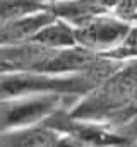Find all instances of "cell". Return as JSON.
I'll return each instance as SVG.
<instances>
[{
  "instance_id": "cell-1",
  "label": "cell",
  "mask_w": 137,
  "mask_h": 147,
  "mask_svg": "<svg viewBox=\"0 0 137 147\" xmlns=\"http://www.w3.org/2000/svg\"><path fill=\"white\" fill-rule=\"evenodd\" d=\"M120 67V62L100 57L87 70L64 75L48 74H12L0 75V101L36 96V94H57L65 98L81 99L96 89L103 80Z\"/></svg>"
},
{
  "instance_id": "cell-2",
  "label": "cell",
  "mask_w": 137,
  "mask_h": 147,
  "mask_svg": "<svg viewBox=\"0 0 137 147\" xmlns=\"http://www.w3.org/2000/svg\"><path fill=\"white\" fill-rule=\"evenodd\" d=\"M100 57L82 48L52 50L33 41L0 48V75L48 74L64 75L87 70Z\"/></svg>"
},
{
  "instance_id": "cell-3",
  "label": "cell",
  "mask_w": 137,
  "mask_h": 147,
  "mask_svg": "<svg viewBox=\"0 0 137 147\" xmlns=\"http://www.w3.org/2000/svg\"><path fill=\"white\" fill-rule=\"evenodd\" d=\"M137 89V60L120 62V67L106 80L81 98L72 110L70 116L108 125L111 118L125 106L129 98Z\"/></svg>"
},
{
  "instance_id": "cell-4",
  "label": "cell",
  "mask_w": 137,
  "mask_h": 147,
  "mask_svg": "<svg viewBox=\"0 0 137 147\" xmlns=\"http://www.w3.org/2000/svg\"><path fill=\"white\" fill-rule=\"evenodd\" d=\"M77 101L75 98L57 94H36L0 101V132L39 127L57 111L72 110Z\"/></svg>"
},
{
  "instance_id": "cell-5",
  "label": "cell",
  "mask_w": 137,
  "mask_h": 147,
  "mask_svg": "<svg viewBox=\"0 0 137 147\" xmlns=\"http://www.w3.org/2000/svg\"><path fill=\"white\" fill-rule=\"evenodd\" d=\"M43 125L58 135L72 137L84 147H129L111 127L96 121L77 120L70 116L67 108L52 115Z\"/></svg>"
},
{
  "instance_id": "cell-6",
  "label": "cell",
  "mask_w": 137,
  "mask_h": 147,
  "mask_svg": "<svg viewBox=\"0 0 137 147\" xmlns=\"http://www.w3.org/2000/svg\"><path fill=\"white\" fill-rule=\"evenodd\" d=\"M130 28V22L122 21L113 14L94 17L84 26L75 28L77 48H82L98 57H108L125 41Z\"/></svg>"
},
{
  "instance_id": "cell-7",
  "label": "cell",
  "mask_w": 137,
  "mask_h": 147,
  "mask_svg": "<svg viewBox=\"0 0 137 147\" xmlns=\"http://www.w3.org/2000/svg\"><path fill=\"white\" fill-rule=\"evenodd\" d=\"M45 10L52 14L55 19H60L70 24L74 29L84 26L86 22L93 21L104 14H111L110 7L104 0H64L45 3Z\"/></svg>"
},
{
  "instance_id": "cell-8",
  "label": "cell",
  "mask_w": 137,
  "mask_h": 147,
  "mask_svg": "<svg viewBox=\"0 0 137 147\" xmlns=\"http://www.w3.org/2000/svg\"><path fill=\"white\" fill-rule=\"evenodd\" d=\"M55 17L48 14L46 10L36 12L31 16L9 21L5 24H0V48H9L22 43H29L33 36L48 22H52Z\"/></svg>"
},
{
  "instance_id": "cell-9",
  "label": "cell",
  "mask_w": 137,
  "mask_h": 147,
  "mask_svg": "<svg viewBox=\"0 0 137 147\" xmlns=\"http://www.w3.org/2000/svg\"><path fill=\"white\" fill-rule=\"evenodd\" d=\"M60 135L45 125L0 132V147H55Z\"/></svg>"
},
{
  "instance_id": "cell-10",
  "label": "cell",
  "mask_w": 137,
  "mask_h": 147,
  "mask_svg": "<svg viewBox=\"0 0 137 147\" xmlns=\"http://www.w3.org/2000/svg\"><path fill=\"white\" fill-rule=\"evenodd\" d=\"M36 45L52 48V50H68V48H77V41H75V29L60 21V19H53L52 22H48L46 26H43L31 39Z\"/></svg>"
},
{
  "instance_id": "cell-11",
  "label": "cell",
  "mask_w": 137,
  "mask_h": 147,
  "mask_svg": "<svg viewBox=\"0 0 137 147\" xmlns=\"http://www.w3.org/2000/svg\"><path fill=\"white\" fill-rule=\"evenodd\" d=\"M45 10L43 0H0V24Z\"/></svg>"
},
{
  "instance_id": "cell-12",
  "label": "cell",
  "mask_w": 137,
  "mask_h": 147,
  "mask_svg": "<svg viewBox=\"0 0 137 147\" xmlns=\"http://www.w3.org/2000/svg\"><path fill=\"white\" fill-rule=\"evenodd\" d=\"M104 58H111L115 62H127V60H137V24H132L129 34L125 38V41L108 57Z\"/></svg>"
},
{
  "instance_id": "cell-13",
  "label": "cell",
  "mask_w": 137,
  "mask_h": 147,
  "mask_svg": "<svg viewBox=\"0 0 137 147\" xmlns=\"http://www.w3.org/2000/svg\"><path fill=\"white\" fill-rule=\"evenodd\" d=\"M136 116H137V89L134 91V94L129 98V101L125 103V106H123L122 110L111 118V121L108 123V127H111V128H118V127L129 123L130 120H134Z\"/></svg>"
},
{
  "instance_id": "cell-14",
  "label": "cell",
  "mask_w": 137,
  "mask_h": 147,
  "mask_svg": "<svg viewBox=\"0 0 137 147\" xmlns=\"http://www.w3.org/2000/svg\"><path fill=\"white\" fill-rule=\"evenodd\" d=\"M113 130L127 142V146L134 144L137 140V116L134 120H130L129 123H125V125H122V127H118V128H113Z\"/></svg>"
},
{
  "instance_id": "cell-15",
  "label": "cell",
  "mask_w": 137,
  "mask_h": 147,
  "mask_svg": "<svg viewBox=\"0 0 137 147\" xmlns=\"http://www.w3.org/2000/svg\"><path fill=\"white\" fill-rule=\"evenodd\" d=\"M45 3H53V2H64V0H43Z\"/></svg>"
},
{
  "instance_id": "cell-16",
  "label": "cell",
  "mask_w": 137,
  "mask_h": 147,
  "mask_svg": "<svg viewBox=\"0 0 137 147\" xmlns=\"http://www.w3.org/2000/svg\"><path fill=\"white\" fill-rule=\"evenodd\" d=\"M129 147H137V140H136V142H134V144H130V146H129Z\"/></svg>"
}]
</instances>
